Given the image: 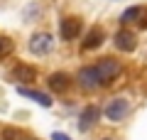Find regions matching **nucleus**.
<instances>
[{
  "instance_id": "nucleus-1",
  "label": "nucleus",
  "mask_w": 147,
  "mask_h": 140,
  "mask_svg": "<svg viewBox=\"0 0 147 140\" xmlns=\"http://www.w3.org/2000/svg\"><path fill=\"white\" fill-rule=\"evenodd\" d=\"M93 69H96V74H98V84H100V86H110V84L123 74V64L118 62L115 57L98 59V62L93 64Z\"/></svg>"
},
{
  "instance_id": "nucleus-2",
  "label": "nucleus",
  "mask_w": 147,
  "mask_h": 140,
  "mask_svg": "<svg viewBox=\"0 0 147 140\" xmlns=\"http://www.w3.org/2000/svg\"><path fill=\"white\" fill-rule=\"evenodd\" d=\"M130 101L127 99H123V96H118V99H110L108 103H105V108H103V113H105V118L108 120H123L127 113H130Z\"/></svg>"
},
{
  "instance_id": "nucleus-3",
  "label": "nucleus",
  "mask_w": 147,
  "mask_h": 140,
  "mask_svg": "<svg viewBox=\"0 0 147 140\" xmlns=\"http://www.w3.org/2000/svg\"><path fill=\"white\" fill-rule=\"evenodd\" d=\"M52 49H54V37L49 35V32H37V35H32L30 52L34 54V57H47Z\"/></svg>"
},
{
  "instance_id": "nucleus-4",
  "label": "nucleus",
  "mask_w": 147,
  "mask_h": 140,
  "mask_svg": "<svg viewBox=\"0 0 147 140\" xmlns=\"http://www.w3.org/2000/svg\"><path fill=\"white\" fill-rule=\"evenodd\" d=\"M59 35H61V39H66V42L76 39V37L81 35V17H74V15L61 17V22H59Z\"/></svg>"
},
{
  "instance_id": "nucleus-5",
  "label": "nucleus",
  "mask_w": 147,
  "mask_h": 140,
  "mask_svg": "<svg viewBox=\"0 0 147 140\" xmlns=\"http://www.w3.org/2000/svg\"><path fill=\"white\" fill-rule=\"evenodd\" d=\"M76 84H79L81 88H100V84H98V74H96V69H93V64L91 67H81L79 71H76Z\"/></svg>"
},
{
  "instance_id": "nucleus-6",
  "label": "nucleus",
  "mask_w": 147,
  "mask_h": 140,
  "mask_svg": "<svg viewBox=\"0 0 147 140\" xmlns=\"http://www.w3.org/2000/svg\"><path fill=\"white\" fill-rule=\"evenodd\" d=\"M113 44H115V49H120V52H135L137 37H135V32H130V30L123 27V30L113 37Z\"/></svg>"
},
{
  "instance_id": "nucleus-7",
  "label": "nucleus",
  "mask_w": 147,
  "mask_h": 140,
  "mask_svg": "<svg viewBox=\"0 0 147 140\" xmlns=\"http://www.w3.org/2000/svg\"><path fill=\"white\" fill-rule=\"evenodd\" d=\"M69 84H71V76H69L66 71H54L47 76V86L52 93H64L69 88Z\"/></svg>"
},
{
  "instance_id": "nucleus-8",
  "label": "nucleus",
  "mask_w": 147,
  "mask_h": 140,
  "mask_svg": "<svg viewBox=\"0 0 147 140\" xmlns=\"http://www.w3.org/2000/svg\"><path fill=\"white\" fill-rule=\"evenodd\" d=\"M103 39H105L103 30H100V27H91V30L86 32L84 42H81V49H84V52H93V49H98V47L103 44Z\"/></svg>"
},
{
  "instance_id": "nucleus-9",
  "label": "nucleus",
  "mask_w": 147,
  "mask_h": 140,
  "mask_svg": "<svg viewBox=\"0 0 147 140\" xmlns=\"http://www.w3.org/2000/svg\"><path fill=\"white\" fill-rule=\"evenodd\" d=\"M98 118H100V108H98V106H86V111L79 116V128L81 130L93 128V125L98 123Z\"/></svg>"
},
{
  "instance_id": "nucleus-10",
  "label": "nucleus",
  "mask_w": 147,
  "mask_h": 140,
  "mask_svg": "<svg viewBox=\"0 0 147 140\" xmlns=\"http://www.w3.org/2000/svg\"><path fill=\"white\" fill-rule=\"evenodd\" d=\"M12 76L17 79V81L22 84V86H27V84H32L37 79V71L34 67H27V64H17L15 69H12Z\"/></svg>"
},
{
  "instance_id": "nucleus-11",
  "label": "nucleus",
  "mask_w": 147,
  "mask_h": 140,
  "mask_svg": "<svg viewBox=\"0 0 147 140\" xmlns=\"http://www.w3.org/2000/svg\"><path fill=\"white\" fill-rule=\"evenodd\" d=\"M17 93H20V96H25V99L37 101V103H39V106H44V108H49V106H52V96H49V93L32 91V88H25V86H20V88H17Z\"/></svg>"
},
{
  "instance_id": "nucleus-12",
  "label": "nucleus",
  "mask_w": 147,
  "mask_h": 140,
  "mask_svg": "<svg viewBox=\"0 0 147 140\" xmlns=\"http://www.w3.org/2000/svg\"><path fill=\"white\" fill-rule=\"evenodd\" d=\"M0 140H34V138L20 128H5V130H0Z\"/></svg>"
},
{
  "instance_id": "nucleus-13",
  "label": "nucleus",
  "mask_w": 147,
  "mask_h": 140,
  "mask_svg": "<svg viewBox=\"0 0 147 140\" xmlns=\"http://www.w3.org/2000/svg\"><path fill=\"white\" fill-rule=\"evenodd\" d=\"M142 10H145V7H140V5H132V7H127V10H123L120 25H130V22L140 20V17H142Z\"/></svg>"
},
{
  "instance_id": "nucleus-14",
  "label": "nucleus",
  "mask_w": 147,
  "mask_h": 140,
  "mask_svg": "<svg viewBox=\"0 0 147 140\" xmlns=\"http://www.w3.org/2000/svg\"><path fill=\"white\" fill-rule=\"evenodd\" d=\"M12 49H15V42H12V37L0 35V59L10 57V54H12Z\"/></svg>"
},
{
  "instance_id": "nucleus-15",
  "label": "nucleus",
  "mask_w": 147,
  "mask_h": 140,
  "mask_svg": "<svg viewBox=\"0 0 147 140\" xmlns=\"http://www.w3.org/2000/svg\"><path fill=\"white\" fill-rule=\"evenodd\" d=\"M52 140H71V138H69L66 133H54V135H52Z\"/></svg>"
}]
</instances>
